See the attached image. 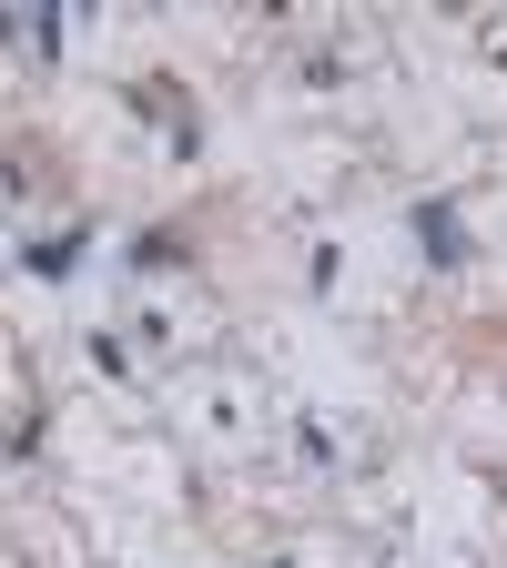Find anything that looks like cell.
Segmentation results:
<instances>
[{"mask_svg": "<svg viewBox=\"0 0 507 568\" xmlns=\"http://www.w3.org/2000/svg\"><path fill=\"white\" fill-rule=\"evenodd\" d=\"M416 224V244H426V264H467V234H457V203H416L406 213Z\"/></svg>", "mask_w": 507, "mask_h": 568, "instance_id": "6da1fadb", "label": "cell"}, {"mask_svg": "<svg viewBox=\"0 0 507 568\" xmlns=\"http://www.w3.org/2000/svg\"><path fill=\"white\" fill-rule=\"evenodd\" d=\"M21 264H31V274H71V264H82V234H41Z\"/></svg>", "mask_w": 507, "mask_h": 568, "instance_id": "7a4b0ae2", "label": "cell"}, {"mask_svg": "<svg viewBox=\"0 0 507 568\" xmlns=\"http://www.w3.org/2000/svg\"><path fill=\"white\" fill-rule=\"evenodd\" d=\"M132 264H142V274H163V264H183V244H173V234H142V244H132Z\"/></svg>", "mask_w": 507, "mask_h": 568, "instance_id": "3957f363", "label": "cell"}]
</instances>
